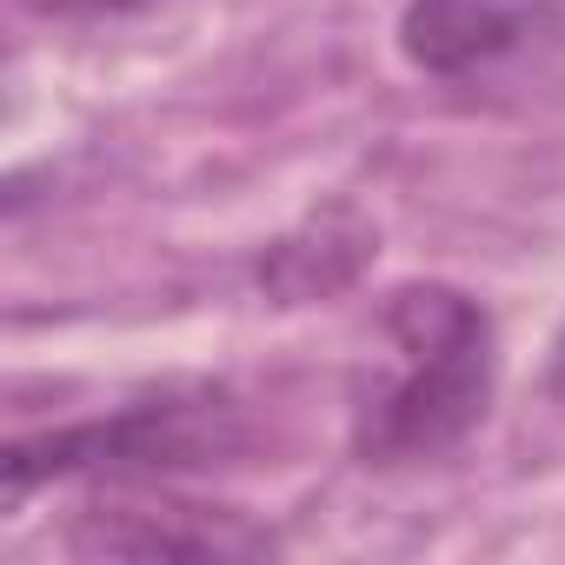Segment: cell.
Listing matches in <instances>:
<instances>
[{"label": "cell", "mask_w": 565, "mask_h": 565, "mask_svg": "<svg viewBox=\"0 0 565 565\" xmlns=\"http://www.w3.org/2000/svg\"><path fill=\"white\" fill-rule=\"evenodd\" d=\"M380 340L393 347V373L353 406V459L426 466L486 419L499 386V327L466 287L406 279L380 300Z\"/></svg>", "instance_id": "6da1fadb"}, {"label": "cell", "mask_w": 565, "mask_h": 565, "mask_svg": "<svg viewBox=\"0 0 565 565\" xmlns=\"http://www.w3.org/2000/svg\"><path fill=\"white\" fill-rule=\"evenodd\" d=\"M246 446V419L239 399L220 386H173L74 426H47V433H21L0 452V479H8V505H21L41 486H67V479H107V486H147V479H180V472H206L220 459H233Z\"/></svg>", "instance_id": "7a4b0ae2"}, {"label": "cell", "mask_w": 565, "mask_h": 565, "mask_svg": "<svg viewBox=\"0 0 565 565\" xmlns=\"http://www.w3.org/2000/svg\"><path fill=\"white\" fill-rule=\"evenodd\" d=\"M565 34V0H406L399 61L426 81H479Z\"/></svg>", "instance_id": "3957f363"}, {"label": "cell", "mask_w": 565, "mask_h": 565, "mask_svg": "<svg viewBox=\"0 0 565 565\" xmlns=\"http://www.w3.org/2000/svg\"><path fill=\"white\" fill-rule=\"evenodd\" d=\"M67 545L81 558H266L273 532L233 505H200L180 492H120L107 505H87Z\"/></svg>", "instance_id": "277c9868"}, {"label": "cell", "mask_w": 565, "mask_h": 565, "mask_svg": "<svg viewBox=\"0 0 565 565\" xmlns=\"http://www.w3.org/2000/svg\"><path fill=\"white\" fill-rule=\"evenodd\" d=\"M366 253H373V226L366 220H353V213H313L300 233L266 246L259 287L279 307H307V300H327V294L353 287Z\"/></svg>", "instance_id": "5b68a950"}, {"label": "cell", "mask_w": 565, "mask_h": 565, "mask_svg": "<svg viewBox=\"0 0 565 565\" xmlns=\"http://www.w3.org/2000/svg\"><path fill=\"white\" fill-rule=\"evenodd\" d=\"M21 14L34 21H61V28H81V21H114V14H140L153 0H14Z\"/></svg>", "instance_id": "8992f818"}]
</instances>
